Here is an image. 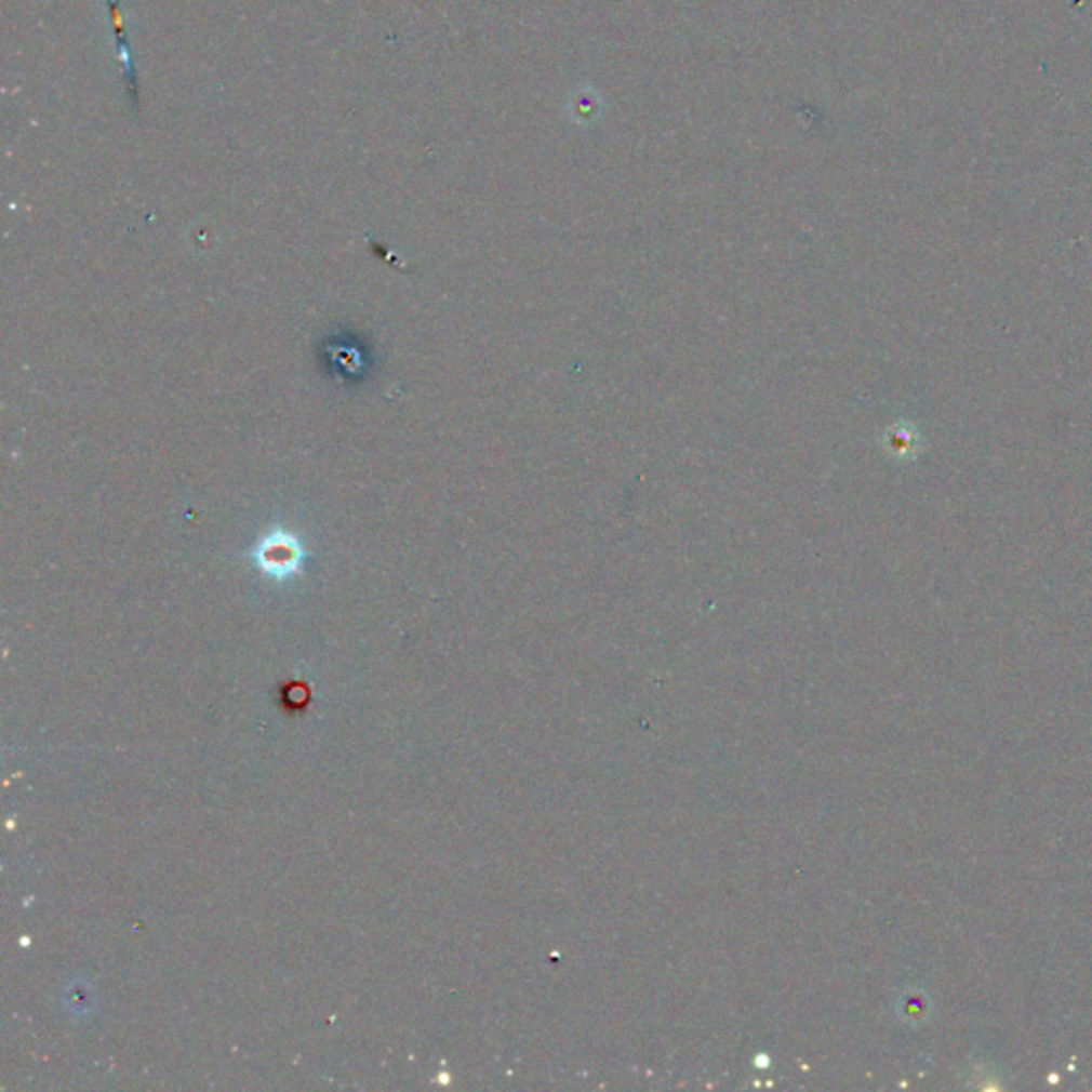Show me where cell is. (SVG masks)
I'll list each match as a JSON object with an SVG mask.
<instances>
[{
    "mask_svg": "<svg viewBox=\"0 0 1092 1092\" xmlns=\"http://www.w3.org/2000/svg\"><path fill=\"white\" fill-rule=\"evenodd\" d=\"M111 2V9H114V22H116V37H118V58L120 63L124 65V74L126 78L133 79V67H131V56H129V48L124 43V32H122V22H120V13L116 11V0H109Z\"/></svg>",
    "mask_w": 1092,
    "mask_h": 1092,
    "instance_id": "obj_1",
    "label": "cell"
}]
</instances>
